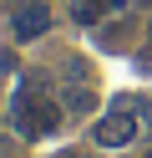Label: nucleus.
<instances>
[{"instance_id":"nucleus-1","label":"nucleus","mask_w":152,"mask_h":158,"mask_svg":"<svg viewBox=\"0 0 152 158\" xmlns=\"http://www.w3.org/2000/svg\"><path fill=\"white\" fill-rule=\"evenodd\" d=\"M61 97L46 92V77L30 72L25 82L15 87V97H10V127H15V138H25V143H36V138H51L61 127Z\"/></svg>"},{"instance_id":"nucleus-2","label":"nucleus","mask_w":152,"mask_h":158,"mask_svg":"<svg viewBox=\"0 0 152 158\" xmlns=\"http://www.w3.org/2000/svg\"><path fill=\"white\" fill-rule=\"evenodd\" d=\"M137 133H142V117L132 107H111V112H101L91 123V143L96 148H132Z\"/></svg>"},{"instance_id":"nucleus-3","label":"nucleus","mask_w":152,"mask_h":158,"mask_svg":"<svg viewBox=\"0 0 152 158\" xmlns=\"http://www.w3.org/2000/svg\"><path fill=\"white\" fill-rule=\"evenodd\" d=\"M51 31L46 0H10V41H41Z\"/></svg>"},{"instance_id":"nucleus-4","label":"nucleus","mask_w":152,"mask_h":158,"mask_svg":"<svg viewBox=\"0 0 152 158\" xmlns=\"http://www.w3.org/2000/svg\"><path fill=\"white\" fill-rule=\"evenodd\" d=\"M127 0H71V21L76 26H101L107 15H117Z\"/></svg>"},{"instance_id":"nucleus-5","label":"nucleus","mask_w":152,"mask_h":158,"mask_svg":"<svg viewBox=\"0 0 152 158\" xmlns=\"http://www.w3.org/2000/svg\"><path fill=\"white\" fill-rule=\"evenodd\" d=\"M61 107L66 112H91L96 107V87L91 82H61Z\"/></svg>"},{"instance_id":"nucleus-6","label":"nucleus","mask_w":152,"mask_h":158,"mask_svg":"<svg viewBox=\"0 0 152 158\" xmlns=\"http://www.w3.org/2000/svg\"><path fill=\"white\" fill-rule=\"evenodd\" d=\"M0 72H15V51L10 46H0Z\"/></svg>"},{"instance_id":"nucleus-7","label":"nucleus","mask_w":152,"mask_h":158,"mask_svg":"<svg viewBox=\"0 0 152 158\" xmlns=\"http://www.w3.org/2000/svg\"><path fill=\"white\" fill-rule=\"evenodd\" d=\"M137 66H142V72H152V46H142V51H137Z\"/></svg>"},{"instance_id":"nucleus-8","label":"nucleus","mask_w":152,"mask_h":158,"mask_svg":"<svg viewBox=\"0 0 152 158\" xmlns=\"http://www.w3.org/2000/svg\"><path fill=\"white\" fill-rule=\"evenodd\" d=\"M0 158H5V148H0Z\"/></svg>"}]
</instances>
